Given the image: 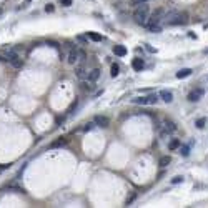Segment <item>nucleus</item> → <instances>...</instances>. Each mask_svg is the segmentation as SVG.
I'll list each match as a JSON object with an SVG mask.
<instances>
[{
  "instance_id": "obj_25",
  "label": "nucleus",
  "mask_w": 208,
  "mask_h": 208,
  "mask_svg": "<svg viewBox=\"0 0 208 208\" xmlns=\"http://www.w3.org/2000/svg\"><path fill=\"white\" fill-rule=\"evenodd\" d=\"M93 83H95V82H90V80H88V82H85V83H83V88H85V90H88V92H92V90L95 88V85H93Z\"/></svg>"
},
{
  "instance_id": "obj_21",
  "label": "nucleus",
  "mask_w": 208,
  "mask_h": 208,
  "mask_svg": "<svg viewBox=\"0 0 208 208\" xmlns=\"http://www.w3.org/2000/svg\"><path fill=\"white\" fill-rule=\"evenodd\" d=\"M78 52V62H77V64L78 65H82V64H85V60H87V54L83 50H77Z\"/></svg>"
},
{
  "instance_id": "obj_31",
  "label": "nucleus",
  "mask_w": 208,
  "mask_h": 208,
  "mask_svg": "<svg viewBox=\"0 0 208 208\" xmlns=\"http://www.w3.org/2000/svg\"><path fill=\"white\" fill-rule=\"evenodd\" d=\"M148 0H132V5H140V3H147Z\"/></svg>"
},
{
  "instance_id": "obj_16",
  "label": "nucleus",
  "mask_w": 208,
  "mask_h": 208,
  "mask_svg": "<svg viewBox=\"0 0 208 208\" xmlns=\"http://www.w3.org/2000/svg\"><path fill=\"white\" fill-rule=\"evenodd\" d=\"M191 69H182L180 72H177V78H187V77L191 75Z\"/></svg>"
},
{
  "instance_id": "obj_5",
  "label": "nucleus",
  "mask_w": 208,
  "mask_h": 208,
  "mask_svg": "<svg viewBox=\"0 0 208 208\" xmlns=\"http://www.w3.org/2000/svg\"><path fill=\"white\" fill-rule=\"evenodd\" d=\"M203 88H195V90H191L190 93H188V102H198V100H201V97H203Z\"/></svg>"
},
{
  "instance_id": "obj_3",
  "label": "nucleus",
  "mask_w": 208,
  "mask_h": 208,
  "mask_svg": "<svg viewBox=\"0 0 208 208\" xmlns=\"http://www.w3.org/2000/svg\"><path fill=\"white\" fill-rule=\"evenodd\" d=\"M165 8H157V10H155L152 15L148 17V20H147V28H150V27H155V25H160V23L163 22V18H165Z\"/></svg>"
},
{
  "instance_id": "obj_20",
  "label": "nucleus",
  "mask_w": 208,
  "mask_h": 208,
  "mask_svg": "<svg viewBox=\"0 0 208 208\" xmlns=\"http://www.w3.org/2000/svg\"><path fill=\"white\" fill-rule=\"evenodd\" d=\"M178 152H180L183 157H188V155H190V147H188V145H180Z\"/></svg>"
},
{
  "instance_id": "obj_14",
  "label": "nucleus",
  "mask_w": 208,
  "mask_h": 208,
  "mask_svg": "<svg viewBox=\"0 0 208 208\" xmlns=\"http://www.w3.org/2000/svg\"><path fill=\"white\" fill-rule=\"evenodd\" d=\"M132 67H133V70L142 72V70H143V67H145V64H143V60H142V59H133Z\"/></svg>"
},
{
  "instance_id": "obj_29",
  "label": "nucleus",
  "mask_w": 208,
  "mask_h": 208,
  "mask_svg": "<svg viewBox=\"0 0 208 208\" xmlns=\"http://www.w3.org/2000/svg\"><path fill=\"white\" fill-rule=\"evenodd\" d=\"M183 180H185L183 177H175V178H172V183L173 185H178V183H182Z\"/></svg>"
},
{
  "instance_id": "obj_4",
  "label": "nucleus",
  "mask_w": 208,
  "mask_h": 208,
  "mask_svg": "<svg viewBox=\"0 0 208 208\" xmlns=\"http://www.w3.org/2000/svg\"><path fill=\"white\" fill-rule=\"evenodd\" d=\"M177 130V125L170 122V120H163L162 125H160V135H162V138H167L168 135H170L172 132H175Z\"/></svg>"
},
{
  "instance_id": "obj_12",
  "label": "nucleus",
  "mask_w": 208,
  "mask_h": 208,
  "mask_svg": "<svg viewBox=\"0 0 208 208\" xmlns=\"http://www.w3.org/2000/svg\"><path fill=\"white\" fill-rule=\"evenodd\" d=\"M98 78H100V69H93V70H90V72H88V78H87V80L97 82Z\"/></svg>"
},
{
  "instance_id": "obj_7",
  "label": "nucleus",
  "mask_w": 208,
  "mask_h": 208,
  "mask_svg": "<svg viewBox=\"0 0 208 208\" xmlns=\"http://www.w3.org/2000/svg\"><path fill=\"white\" fill-rule=\"evenodd\" d=\"M75 73H77V77H78L80 80H87V78H88V70L85 69L83 64H82V65H77Z\"/></svg>"
},
{
  "instance_id": "obj_10",
  "label": "nucleus",
  "mask_w": 208,
  "mask_h": 208,
  "mask_svg": "<svg viewBox=\"0 0 208 208\" xmlns=\"http://www.w3.org/2000/svg\"><path fill=\"white\" fill-rule=\"evenodd\" d=\"M158 97H160L165 103H172V102H173V93L170 90H162L160 93H158Z\"/></svg>"
},
{
  "instance_id": "obj_27",
  "label": "nucleus",
  "mask_w": 208,
  "mask_h": 208,
  "mask_svg": "<svg viewBox=\"0 0 208 208\" xmlns=\"http://www.w3.org/2000/svg\"><path fill=\"white\" fill-rule=\"evenodd\" d=\"M135 198H137V193H135V191H133V193H132V195H130V196L127 198V201H125V205H127V206H128V205H132V203H133V200H135Z\"/></svg>"
},
{
  "instance_id": "obj_11",
  "label": "nucleus",
  "mask_w": 208,
  "mask_h": 208,
  "mask_svg": "<svg viewBox=\"0 0 208 208\" xmlns=\"http://www.w3.org/2000/svg\"><path fill=\"white\" fill-rule=\"evenodd\" d=\"M67 142H69V138L60 137V138H57L55 142H52V143H50V148H60V147H64Z\"/></svg>"
},
{
  "instance_id": "obj_32",
  "label": "nucleus",
  "mask_w": 208,
  "mask_h": 208,
  "mask_svg": "<svg viewBox=\"0 0 208 208\" xmlns=\"http://www.w3.org/2000/svg\"><path fill=\"white\" fill-rule=\"evenodd\" d=\"M60 3H62L64 7H70V5H72V0H60Z\"/></svg>"
},
{
  "instance_id": "obj_36",
  "label": "nucleus",
  "mask_w": 208,
  "mask_h": 208,
  "mask_svg": "<svg viewBox=\"0 0 208 208\" xmlns=\"http://www.w3.org/2000/svg\"><path fill=\"white\" fill-rule=\"evenodd\" d=\"M205 54H208V48H206V50H205Z\"/></svg>"
},
{
  "instance_id": "obj_19",
  "label": "nucleus",
  "mask_w": 208,
  "mask_h": 208,
  "mask_svg": "<svg viewBox=\"0 0 208 208\" xmlns=\"http://www.w3.org/2000/svg\"><path fill=\"white\" fill-rule=\"evenodd\" d=\"M88 38H90V40H93V42H102V40H103V37L98 35V33H95V32H88Z\"/></svg>"
},
{
  "instance_id": "obj_6",
  "label": "nucleus",
  "mask_w": 208,
  "mask_h": 208,
  "mask_svg": "<svg viewBox=\"0 0 208 208\" xmlns=\"http://www.w3.org/2000/svg\"><path fill=\"white\" fill-rule=\"evenodd\" d=\"M93 122H95V125H98L102 128H107L110 125V120H108V117H105V115H97Z\"/></svg>"
},
{
  "instance_id": "obj_28",
  "label": "nucleus",
  "mask_w": 208,
  "mask_h": 208,
  "mask_svg": "<svg viewBox=\"0 0 208 208\" xmlns=\"http://www.w3.org/2000/svg\"><path fill=\"white\" fill-rule=\"evenodd\" d=\"M152 33H158V32H162V25H155V27H150L148 28Z\"/></svg>"
},
{
  "instance_id": "obj_30",
  "label": "nucleus",
  "mask_w": 208,
  "mask_h": 208,
  "mask_svg": "<svg viewBox=\"0 0 208 208\" xmlns=\"http://www.w3.org/2000/svg\"><path fill=\"white\" fill-rule=\"evenodd\" d=\"M54 10H55V7L52 5V3H48V5H45V12H47V13H52Z\"/></svg>"
},
{
  "instance_id": "obj_22",
  "label": "nucleus",
  "mask_w": 208,
  "mask_h": 208,
  "mask_svg": "<svg viewBox=\"0 0 208 208\" xmlns=\"http://www.w3.org/2000/svg\"><path fill=\"white\" fill-rule=\"evenodd\" d=\"M132 102L138 105H147V97H137V98H132Z\"/></svg>"
},
{
  "instance_id": "obj_2",
  "label": "nucleus",
  "mask_w": 208,
  "mask_h": 208,
  "mask_svg": "<svg viewBox=\"0 0 208 208\" xmlns=\"http://www.w3.org/2000/svg\"><path fill=\"white\" fill-rule=\"evenodd\" d=\"M150 17V5L148 3H140V5H137V8H135L133 12V18L135 22L138 23V25H147V20Z\"/></svg>"
},
{
  "instance_id": "obj_15",
  "label": "nucleus",
  "mask_w": 208,
  "mask_h": 208,
  "mask_svg": "<svg viewBox=\"0 0 208 208\" xmlns=\"http://www.w3.org/2000/svg\"><path fill=\"white\" fill-rule=\"evenodd\" d=\"M113 54L118 55V57H125L127 55V48H125L123 45H115L113 47Z\"/></svg>"
},
{
  "instance_id": "obj_8",
  "label": "nucleus",
  "mask_w": 208,
  "mask_h": 208,
  "mask_svg": "<svg viewBox=\"0 0 208 208\" xmlns=\"http://www.w3.org/2000/svg\"><path fill=\"white\" fill-rule=\"evenodd\" d=\"M67 62H69L70 65H75L77 62H78V52H77V48H70V50H69V55H67Z\"/></svg>"
},
{
  "instance_id": "obj_26",
  "label": "nucleus",
  "mask_w": 208,
  "mask_h": 208,
  "mask_svg": "<svg viewBox=\"0 0 208 208\" xmlns=\"http://www.w3.org/2000/svg\"><path fill=\"white\" fill-rule=\"evenodd\" d=\"M93 127H95V122H88V123L83 125V128H82V130H83V132H90Z\"/></svg>"
},
{
  "instance_id": "obj_17",
  "label": "nucleus",
  "mask_w": 208,
  "mask_h": 208,
  "mask_svg": "<svg viewBox=\"0 0 208 208\" xmlns=\"http://www.w3.org/2000/svg\"><path fill=\"white\" fill-rule=\"evenodd\" d=\"M170 162H172V158L168 157V155H165V157H162V158H160L158 165H160L162 168H165V167H168V165H170Z\"/></svg>"
},
{
  "instance_id": "obj_38",
  "label": "nucleus",
  "mask_w": 208,
  "mask_h": 208,
  "mask_svg": "<svg viewBox=\"0 0 208 208\" xmlns=\"http://www.w3.org/2000/svg\"><path fill=\"white\" fill-rule=\"evenodd\" d=\"M206 13H208V7H206Z\"/></svg>"
},
{
  "instance_id": "obj_35",
  "label": "nucleus",
  "mask_w": 208,
  "mask_h": 208,
  "mask_svg": "<svg viewBox=\"0 0 208 208\" xmlns=\"http://www.w3.org/2000/svg\"><path fill=\"white\" fill-rule=\"evenodd\" d=\"M32 2V0H25V3H30Z\"/></svg>"
},
{
  "instance_id": "obj_1",
  "label": "nucleus",
  "mask_w": 208,
  "mask_h": 208,
  "mask_svg": "<svg viewBox=\"0 0 208 208\" xmlns=\"http://www.w3.org/2000/svg\"><path fill=\"white\" fill-rule=\"evenodd\" d=\"M163 22L167 23V25H187L188 23V13L187 12H168L165 13V18H163Z\"/></svg>"
},
{
  "instance_id": "obj_34",
  "label": "nucleus",
  "mask_w": 208,
  "mask_h": 208,
  "mask_svg": "<svg viewBox=\"0 0 208 208\" xmlns=\"http://www.w3.org/2000/svg\"><path fill=\"white\" fill-rule=\"evenodd\" d=\"M48 45H50V47H54V48H59V43H57V42H48Z\"/></svg>"
},
{
  "instance_id": "obj_33",
  "label": "nucleus",
  "mask_w": 208,
  "mask_h": 208,
  "mask_svg": "<svg viewBox=\"0 0 208 208\" xmlns=\"http://www.w3.org/2000/svg\"><path fill=\"white\" fill-rule=\"evenodd\" d=\"M77 40H78V42H82V43H85V42H87V38H85L83 35H78V37H77Z\"/></svg>"
},
{
  "instance_id": "obj_23",
  "label": "nucleus",
  "mask_w": 208,
  "mask_h": 208,
  "mask_svg": "<svg viewBox=\"0 0 208 208\" xmlns=\"http://www.w3.org/2000/svg\"><path fill=\"white\" fill-rule=\"evenodd\" d=\"M195 125H196V128H200V130H201V128H205V125H206V118H203V117H201V118H198L196 122H195Z\"/></svg>"
},
{
  "instance_id": "obj_37",
  "label": "nucleus",
  "mask_w": 208,
  "mask_h": 208,
  "mask_svg": "<svg viewBox=\"0 0 208 208\" xmlns=\"http://www.w3.org/2000/svg\"><path fill=\"white\" fill-rule=\"evenodd\" d=\"M0 15H2V8H0Z\"/></svg>"
},
{
  "instance_id": "obj_13",
  "label": "nucleus",
  "mask_w": 208,
  "mask_h": 208,
  "mask_svg": "<svg viewBox=\"0 0 208 208\" xmlns=\"http://www.w3.org/2000/svg\"><path fill=\"white\" fill-rule=\"evenodd\" d=\"M180 145H182V142H180L178 138H172L170 142H168V150L175 152V150H178V148H180Z\"/></svg>"
},
{
  "instance_id": "obj_9",
  "label": "nucleus",
  "mask_w": 208,
  "mask_h": 208,
  "mask_svg": "<svg viewBox=\"0 0 208 208\" xmlns=\"http://www.w3.org/2000/svg\"><path fill=\"white\" fill-rule=\"evenodd\" d=\"M7 60L10 62V65L13 67V69H20V67L23 65L22 62V57L20 55H13V57H7Z\"/></svg>"
},
{
  "instance_id": "obj_18",
  "label": "nucleus",
  "mask_w": 208,
  "mask_h": 208,
  "mask_svg": "<svg viewBox=\"0 0 208 208\" xmlns=\"http://www.w3.org/2000/svg\"><path fill=\"white\" fill-rule=\"evenodd\" d=\"M157 102H158V95H157V93L147 95V105H155Z\"/></svg>"
},
{
  "instance_id": "obj_24",
  "label": "nucleus",
  "mask_w": 208,
  "mask_h": 208,
  "mask_svg": "<svg viewBox=\"0 0 208 208\" xmlns=\"http://www.w3.org/2000/svg\"><path fill=\"white\" fill-rule=\"evenodd\" d=\"M110 73H112V77L115 78V77L120 73V67H118L117 64H113V65H112V69H110Z\"/></svg>"
}]
</instances>
